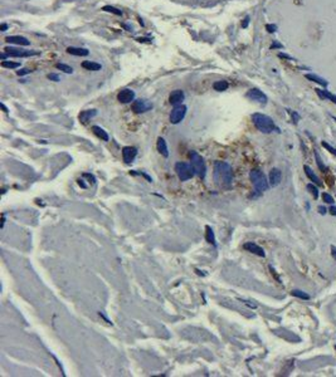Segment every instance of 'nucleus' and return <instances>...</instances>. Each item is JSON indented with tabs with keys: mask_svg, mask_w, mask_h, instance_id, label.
<instances>
[{
	"mask_svg": "<svg viewBox=\"0 0 336 377\" xmlns=\"http://www.w3.org/2000/svg\"><path fill=\"white\" fill-rule=\"evenodd\" d=\"M214 181L222 187H229L233 182L232 166L227 162L217 161L214 165Z\"/></svg>",
	"mask_w": 336,
	"mask_h": 377,
	"instance_id": "f257e3e1",
	"label": "nucleus"
},
{
	"mask_svg": "<svg viewBox=\"0 0 336 377\" xmlns=\"http://www.w3.org/2000/svg\"><path fill=\"white\" fill-rule=\"evenodd\" d=\"M252 121L254 126L263 132V133H271L273 131H278V128L276 127L273 120H272L269 116L263 114V113H253L252 114Z\"/></svg>",
	"mask_w": 336,
	"mask_h": 377,
	"instance_id": "f03ea898",
	"label": "nucleus"
},
{
	"mask_svg": "<svg viewBox=\"0 0 336 377\" xmlns=\"http://www.w3.org/2000/svg\"><path fill=\"white\" fill-rule=\"evenodd\" d=\"M249 179L252 181L254 191L257 195H261L264 191H267L269 187V182L267 181V177L264 176V174L259 170H252L249 174Z\"/></svg>",
	"mask_w": 336,
	"mask_h": 377,
	"instance_id": "7ed1b4c3",
	"label": "nucleus"
},
{
	"mask_svg": "<svg viewBox=\"0 0 336 377\" xmlns=\"http://www.w3.org/2000/svg\"><path fill=\"white\" fill-rule=\"evenodd\" d=\"M189 157H190L191 167H193L195 175H198L199 177L204 179L205 174H206V166H205L204 158H203L196 151H190Z\"/></svg>",
	"mask_w": 336,
	"mask_h": 377,
	"instance_id": "20e7f679",
	"label": "nucleus"
},
{
	"mask_svg": "<svg viewBox=\"0 0 336 377\" xmlns=\"http://www.w3.org/2000/svg\"><path fill=\"white\" fill-rule=\"evenodd\" d=\"M175 172H176L178 177L181 181H188V180H190L195 174L191 165H188V163H185V162H178L176 165H175Z\"/></svg>",
	"mask_w": 336,
	"mask_h": 377,
	"instance_id": "39448f33",
	"label": "nucleus"
},
{
	"mask_svg": "<svg viewBox=\"0 0 336 377\" xmlns=\"http://www.w3.org/2000/svg\"><path fill=\"white\" fill-rule=\"evenodd\" d=\"M185 114H186V106L184 104L175 106L174 109L171 111V113H170V122L173 125H178L184 120Z\"/></svg>",
	"mask_w": 336,
	"mask_h": 377,
	"instance_id": "423d86ee",
	"label": "nucleus"
},
{
	"mask_svg": "<svg viewBox=\"0 0 336 377\" xmlns=\"http://www.w3.org/2000/svg\"><path fill=\"white\" fill-rule=\"evenodd\" d=\"M4 52L7 53L9 57H31V55H38L39 52L35 50H24V49H18V48H12V47H7L4 49Z\"/></svg>",
	"mask_w": 336,
	"mask_h": 377,
	"instance_id": "0eeeda50",
	"label": "nucleus"
},
{
	"mask_svg": "<svg viewBox=\"0 0 336 377\" xmlns=\"http://www.w3.org/2000/svg\"><path fill=\"white\" fill-rule=\"evenodd\" d=\"M246 96H247V98L252 99V101H255V102H258V103H261V104H266V103H267V96H266L262 91L257 89V88L249 89Z\"/></svg>",
	"mask_w": 336,
	"mask_h": 377,
	"instance_id": "6e6552de",
	"label": "nucleus"
},
{
	"mask_svg": "<svg viewBox=\"0 0 336 377\" xmlns=\"http://www.w3.org/2000/svg\"><path fill=\"white\" fill-rule=\"evenodd\" d=\"M152 108V103L146 99H137L132 103V111L136 113H145Z\"/></svg>",
	"mask_w": 336,
	"mask_h": 377,
	"instance_id": "1a4fd4ad",
	"label": "nucleus"
},
{
	"mask_svg": "<svg viewBox=\"0 0 336 377\" xmlns=\"http://www.w3.org/2000/svg\"><path fill=\"white\" fill-rule=\"evenodd\" d=\"M137 156V148L136 147H131V146H126L122 148V158L126 163H131L134 162V160Z\"/></svg>",
	"mask_w": 336,
	"mask_h": 377,
	"instance_id": "9d476101",
	"label": "nucleus"
},
{
	"mask_svg": "<svg viewBox=\"0 0 336 377\" xmlns=\"http://www.w3.org/2000/svg\"><path fill=\"white\" fill-rule=\"evenodd\" d=\"M117 99L121 103H131L132 101H135V92L132 89L125 88L120 91V93L117 94Z\"/></svg>",
	"mask_w": 336,
	"mask_h": 377,
	"instance_id": "9b49d317",
	"label": "nucleus"
},
{
	"mask_svg": "<svg viewBox=\"0 0 336 377\" xmlns=\"http://www.w3.org/2000/svg\"><path fill=\"white\" fill-rule=\"evenodd\" d=\"M184 98H185L184 92L181 91V89H175V91H173L171 94H170L169 102H170V104H173V106H179L184 101Z\"/></svg>",
	"mask_w": 336,
	"mask_h": 377,
	"instance_id": "f8f14e48",
	"label": "nucleus"
},
{
	"mask_svg": "<svg viewBox=\"0 0 336 377\" xmlns=\"http://www.w3.org/2000/svg\"><path fill=\"white\" fill-rule=\"evenodd\" d=\"M243 248L246 249L247 252H249V253H253V254H255V255H258V257H266V253H264V250L262 248H261L259 245H257V244H254V243H246L243 245Z\"/></svg>",
	"mask_w": 336,
	"mask_h": 377,
	"instance_id": "ddd939ff",
	"label": "nucleus"
},
{
	"mask_svg": "<svg viewBox=\"0 0 336 377\" xmlns=\"http://www.w3.org/2000/svg\"><path fill=\"white\" fill-rule=\"evenodd\" d=\"M281 180H282V172L280 171L278 168H272L271 172H269V180H268L269 185H271V186H273V187L278 186Z\"/></svg>",
	"mask_w": 336,
	"mask_h": 377,
	"instance_id": "4468645a",
	"label": "nucleus"
},
{
	"mask_svg": "<svg viewBox=\"0 0 336 377\" xmlns=\"http://www.w3.org/2000/svg\"><path fill=\"white\" fill-rule=\"evenodd\" d=\"M5 42L7 43H12V44H18V45H29L30 42L24 38V36H20V35H10V36H7L5 38Z\"/></svg>",
	"mask_w": 336,
	"mask_h": 377,
	"instance_id": "2eb2a0df",
	"label": "nucleus"
},
{
	"mask_svg": "<svg viewBox=\"0 0 336 377\" xmlns=\"http://www.w3.org/2000/svg\"><path fill=\"white\" fill-rule=\"evenodd\" d=\"M96 114H97V111H96V109H86V111H82V112L79 113L78 118H79V121H81L82 123H87V122L92 117H94Z\"/></svg>",
	"mask_w": 336,
	"mask_h": 377,
	"instance_id": "dca6fc26",
	"label": "nucleus"
},
{
	"mask_svg": "<svg viewBox=\"0 0 336 377\" xmlns=\"http://www.w3.org/2000/svg\"><path fill=\"white\" fill-rule=\"evenodd\" d=\"M67 53L72 55H77V57H86L89 54V52L84 48H78V47H68L67 48Z\"/></svg>",
	"mask_w": 336,
	"mask_h": 377,
	"instance_id": "f3484780",
	"label": "nucleus"
},
{
	"mask_svg": "<svg viewBox=\"0 0 336 377\" xmlns=\"http://www.w3.org/2000/svg\"><path fill=\"white\" fill-rule=\"evenodd\" d=\"M315 91H316V93L318 94L320 98L329 99V101H331V102L336 103V96L332 94V93H330L329 91H326V89H320V88H317V89H315Z\"/></svg>",
	"mask_w": 336,
	"mask_h": 377,
	"instance_id": "a211bd4d",
	"label": "nucleus"
},
{
	"mask_svg": "<svg viewBox=\"0 0 336 377\" xmlns=\"http://www.w3.org/2000/svg\"><path fill=\"white\" fill-rule=\"evenodd\" d=\"M157 150L164 157H169V150H168L166 141H165L163 137H159L157 139Z\"/></svg>",
	"mask_w": 336,
	"mask_h": 377,
	"instance_id": "6ab92c4d",
	"label": "nucleus"
},
{
	"mask_svg": "<svg viewBox=\"0 0 336 377\" xmlns=\"http://www.w3.org/2000/svg\"><path fill=\"white\" fill-rule=\"evenodd\" d=\"M92 131H93V133L98 137V139H101L102 141H108V135H107V132H106L103 128H101L100 126H93L92 127Z\"/></svg>",
	"mask_w": 336,
	"mask_h": 377,
	"instance_id": "aec40b11",
	"label": "nucleus"
},
{
	"mask_svg": "<svg viewBox=\"0 0 336 377\" xmlns=\"http://www.w3.org/2000/svg\"><path fill=\"white\" fill-rule=\"evenodd\" d=\"M305 77L308 79V81L315 82V83H317V84H321V86H324V87L327 86V81H325L324 78L316 76V74H310V73H308V74H305Z\"/></svg>",
	"mask_w": 336,
	"mask_h": 377,
	"instance_id": "412c9836",
	"label": "nucleus"
},
{
	"mask_svg": "<svg viewBox=\"0 0 336 377\" xmlns=\"http://www.w3.org/2000/svg\"><path fill=\"white\" fill-rule=\"evenodd\" d=\"M303 170H305V174L307 175V177L310 179L311 181H313L315 184H317V185H322V184H321V181L318 180V177L313 174V171L311 170V167H310V166H307V165H306V166H303Z\"/></svg>",
	"mask_w": 336,
	"mask_h": 377,
	"instance_id": "4be33fe9",
	"label": "nucleus"
},
{
	"mask_svg": "<svg viewBox=\"0 0 336 377\" xmlns=\"http://www.w3.org/2000/svg\"><path fill=\"white\" fill-rule=\"evenodd\" d=\"M82 67L84 68V69L93 71V72H97V71L101 69V64H98V63H94V62H91V61L83 62V63H82Z\"/></svg>",
	"mask_w": 336,
	"mask_h": 377,
	"instance_id": "5701e85b",
	"label": "nucleus"
},
{
	"mask_svg": "<svg viewBox=\"0 0 336 377\" xmlns=\"http://www.w3.org/2000/svg\"><path fill=\"white\" fill-rule=\"evenodd\" d=\"M206 234H205V239H206V241L208 243H210V244H213V245H217L215 244V236H214V231H213V229L209 226V225H206Z\"/></svg>",
	"mask_w": 336,
	"mask_h": 377,
	"instance_id": "b1692460",
	"label": "nucleus"
},
{
	"mask_svg": "<svg viewBox=\"0 0 336 377\" xmlns=\"http://www.w3.org/2000/svg\"><path fill=\"white\" fill-rule=\"evenodd\" d=\"M213 88H214V91H217V92L227 91L228 82H225V81H217L214 84H213Z\"/></svg>",
	"mask_w": 336,
	"mask_h": 377,
	"instance_id": "393cba45",
	"label": "nucleus"
},
{
	"mask_svg": "<svg viewBox=\"0 0 336 377\" xmlns=\"http://www.w3.org/2000/svg\"><path fill=\"white\" fill-rule=\"evenodd\" d=\"M291 294L293 297H298V298H301V299H310V295H308L307 293H305V292L300 290V289H293L291 292Z\"/></svg>",
	"mask_w": 336,
	"mask_h": 377,
	"instance_id": "a878e982",
	"label": "nucleus"
},
{
	"mask_svg": "<svg viewBox=\"0 0 336 377\" xmlns=\"http://www.w3.org/2000/svg\"><path fill=\"white\" fill-rule=\"evenodd\" d=\"M56 68H57V69L63 71L64 73H68V74H72V73H73V68L69 67V66H67V64H63V63H58V64H56Z\"/></svg>",
	"mask_w": 336,
	"mask_h": 377,
	"instance_id": "bb28decb",
	"label": "nucleus"
},
{
	"mask_svg": "<svg viewBox=\"0 0 336 377\" xmlns=\"http://www.w3.org/2000/svg\"><path fill=\"white\" fill-rule=\"evenodd\" d=\"M1 67H4V68H12V69H14V68L20 67V63L9 62V61H3V62H1Z\"/></svg>",
	"mask_w": 336,
	"mask_h": 377,
	"instance_id": "cd10ccee",
	"label": "nucleus"
},
{
	"mask_svg": "<svg viewBox=\"0 0 336 377\" xmlns=\"http://www.w3.org/2000/svg\"><path fill=\"white\" fill-rule=\"evenodd\" d=\"M307 190L311 193V195L313 196L315 199H317L318 198V190H317V187L315 186V185H312V184H308L307 185Z\"/></svg>",
	"mask_w": 336,
	"mask_h": 377,
	"instance_id": "c85d7f7f",
	"label": "nucleus"
},
{
	"mask_svg": "<svg viewBox=\"0 0 336 377\" xmlns=\"http://www.w3.org/2000/svg\"><path fill=\"white\" fill-rule=\"evenodd\" d=\"M103 10H105V12L113 13V14H116V15H122V12H121V10L116 9V8H113V7H111V5H106V7H103Z\"/></svg>",
	"mask_w": 336,
	"mask_h": 377,
	"instance_id": "c756f323",
	"label": "nucleus"
},
{
	"mask_svg": "<svg viewBox=\"0 0 336 377\" xmlns=\"http://www.w3.org/2000/svg\"><path fill=\"white\" fill-rule=\"evenodd\" d=\"M315 157H316V162H317V166L320 167V170H321L322 172H325V171H326V166H324V165H322L321 157H320V155L317 153V151H315Z\"/></svg>",
	"mask_w": 336,
	"mask_h": 377,
	"instance_id": "7c9ffc66",
	"label": "nucleus"
},
{
	"mask_svg": "<svg viewBox=\"0 0 336 377\" xmlns=\"http://www.w3.org/2000/svg\"><path fill=\"white\" fill-rule=\"evenodd\" d=\"M321 145H322V147L326 148V150H327L330 153H332V155H335V156H336V148H334L331 145H329V143H327V142H325V141H322V142H321Z\"/></svg>",
	"mask_w": 336,
	"mask_h": 377,
	"instance_id": "2f4dec72",
	"label": "nucleus"
},
{
	"mask_svg": "<svg viewBox=\"0 0 336 377\" xmlns=\"http://www.w3.org/2000/svg\"><path fill=\"white\" fill-rule=\"evenodd\" d=\"M322 199H324V201L325 203H327V204H334V198L330 194H327V193H324L322 194Z\"/></svg>",
	"mask_w": 336,
	"mask_h": 377,
	"instance_id": "473e14b6",
	"label": "nucleus"
},
{
	"mask_svg": "<svg viewBox=\"0 0 336 377\" xmlns=\"http://www.w3.org/2000/svg\"><path fill=\"white\" fill-rule=\"evenodd\" d=\"M48 78H49L51 81H54V82H59V81H61V77L58 76L57 73H51V74H48Z\"/></svg>",
	"mask_w": 336,
	"mask_h": 377,
	"instance_id": "72a5a7b5",
	"label": "nucleus"
},
{
	"mask_svg": "<svg viewBox=\"0 0 336 377\" xmlns=\"http://www.w3.org/2000/svg\"><path fill=\"white\" fill-rule=\"evenodd\" d=\"M266 29H267L269 33H275V31L277 30V26L275 24H267V25H266Z\"/></svg>",
	"mask_w": 336,
	"mask_h": 377,
	"instance_id": "f704fd0d",
	"label": "nucleus"
},
{
	"mask_svg": "<svg viewBox=\"0 0 336 377\" xmlns=\"http://www.w3.org/2000/svg\"><path fill=\"white\" fill-rule=\"evenodd\" d=\"M131 174H132V175H141V176H143V177H145V179L147 180L149 182H151V181H152V179H151L150 176H147L146 174H142V172H135V171H131Z\"/></svg>",
	"mask_w": 336,
	"mask_h": 377,
	"instance_id": "c9c22d12",
	"label": "nucleus"
},
{
	"mask_svg": "<svg viewBox=\"0 0 336 377\" xmlns=\"http://www.w3.org/2000/svg\"><path fill=\"white\" fill-rule=\"evenodd\" d=\"M31 71L29 69H20V71H17V74L18 76H24V74H29Z\"/></svg>",
	"mask_w": 336,
	"mask_h": 377,
	"instance_id": "e433bc0d",
	"label": "nucleus"
},
{
	"mask_svg": "<svg viewBox=\"0 0 336 377\" xmlns=\"http://www.w3.org/2000/svg\"><path fill=\"white\" fill-rule=\"evenodd\" d=\"M318 212H320L321 215H325V214L327 212V210H326V208H325V206L321 205V206H318Z\"/></svg>",
	"mask_w": 336,
	"mask_h": 377,
	"instance_id": "4c0bfd02",
	"label": "nucleus"
},
{
	"mask_svg": "<svg viewBox=\"0 0 336 377\" xmlns=\"http://www.w3.org/2000/svg\"><path fill=\"white\" fill-rule=\"evenodd\" d=\"M248 23H249V17H246V18H244V20H243V23H242V26H243V28H247Z\"/></svg>",
	"mask_w": 336,
	"mask_h": 377,
	"instance_id": "58836bf2",
	"label": "nucleus"
},
{
	"mask_svg": "<svg viewBox=\"0 0 336 377\" xmlns=\"http://www.w3.org/2000/svg\"><path fill=\"white\" fill-rule=\"evenodd\" d=\"M330 214L336 216V206H331V208H330Z\"/></svg>",
	"mask_w": 336,
	"mask_h": 377,
	"instance_id": "ea45409f",
	"label": "nucleus"
},
{
	"mask_svg": "<svg viewBox=\"0 0 336 377\" xmlns=\"http://www.w3.org/2000/svg\"><path fill=\"white\" fill-rule=\"evenodd\" d=\"M291 114H292L293 120H296V122H297V120H300V116H298L297 113H295V112H291Z\"/></svg>",
	"mask_w": 336,
	"mask_h": 377,
	"instance_id": "a19ab883",
	"label": "nucleus"
},
{
	"mask_svg": "<svg viewBox=\"0 0 336 377\" xmlns=\"http://www.w3.org/2000/svg\"><path fill=\"white\" fill-rule=\"evenodd\" d=\"M331 254H332V257L336 259V248H335L334 245L331 246Z\"/></svg>",
	"mask_w": 336,
	"mask_h": 377,
	"instance_id": "79ce46f5",
	"label": "nucleus"
},
{
	"mask_svg": "<svg viewBox=\"0 0 336 377\" xmlns=\"http://www.w3.org/2000/svg\"><path fill=\"white\" fill-rule=\"evenodd\" d=\"M7 28H8L7 24H1V25H0V30H1V31H5V30H7Z\"/></svg>",
	"mask_w": 336,
	"mask_h": 377,
	"instance_id": "37998d69",
	"label": "nucleus"
},
{
	"mask_svg": "<svg viewBox=\"0 0 336 377\" xmlns=\"http://www.w3.org/2000/svg\"><path fill=\"white\" fill-rule=\"evenodd\" d=\"M272 48H282V45H281V44H278V43H275L273 45H272Z\"/></svg>",
	"mask_w": 336,
	"mask_h": 377,
	"instance_id": "c03bdc74",
	"label": "nucleus"
},
{
	"mask_svg": "<svg viewBox=\"0 0 336 377\" xmlns=\"http://www.w3.org/2000/svg\"><path fill=\"white\" fill-rule=\"evenodd\" d=\"M1 108L4 109V112H8V108L5 107V104H4V103H1Z\"/></svg>",
	"mask_w": 336,
	"mask_h": 377,
	"instance_id": "a18cd8bd",
	"label": "nucleus"
},
{
	"mask_svg": "<svg viewBox=\"0 0 336 377\" xmlns=\"http://www.w3.org/2000/svg\"><path fill=\"white\" fill-rule=\"evenodd\" d=\"M332 118H334V121H335V122H336V118H335V117H332Z\"/></svg>",
	"mask_w": 336,
	"mask_h": 377,
	"instance_id": "49530a36",
	"label": "nucleus"
},
{
	"mask_svg": "<svg viewBox=\"0 0 336 377\" xmlns=\"http://www.w3.org/2000/svg\"><path fill=\"white\" fill-rule=\"evenodd\" d=\"M335 349H336V346H335Z\"/></svg>",
	"mask_w": 336,
	"mask_h": 377,
	"instance_id": "de8ad7c7",
	"label": "nucleus"
}]
</instances>
